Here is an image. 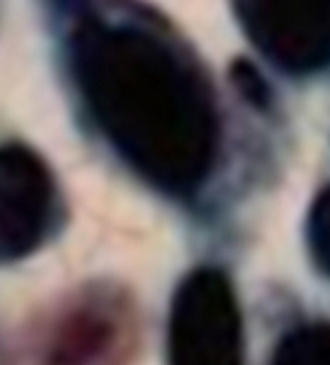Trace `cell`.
<instances>
[{"mask_svg": "<svg viewBox=\"0 0 330 365\" xmlns=\"http://www.w3.org/2000/svg\"><path fill=\"white\" fill-rule=\"evenodd\" d=\"M73 73L101 133L152 185L187 194L207 178L218 113L179 48L133 24L93 20L75 34Z\"/></svg>", "mask_w": 330, "mask_h": 365, "instance_id": "1", "label": "cell"}, {"mask_svg": "<svg viewBox=\"0 0 330 365\" xmlns=\"http://www.w3.org/2000/svg\"><path fill=\"white\" fill-rule=\"evenodd\" d=\"M170 365H242V317L230 279L196 269L179 286L167 328Z\"/></svg>", "mask_w": 330, "mask_h": 365, "instance_id": "2", "label": "cell"}, {"mask_svg": "<svg viewBox=\"0 0 330 365\" xmlns=\"http://www.w3.org/2000/svg\"><path fill=\"white\" fill-rule=\"evenodd\" d=\"M135 346V315L123 295L93 289L66 304L40 336V365H123Z\"/></svg>", "mask_w": 330, "mask_h": 365, "instance_id": "3", "label": "cell"}, {"mask_svg": "<svg viewBox=\"0 0 330 365\" xmlns=\"http://www.w3.org/2000/svg\"><path fill=\"white\" fill-rule=\"evenodd\" d=\"M249 38L293 73L330 64V0H238Z\"/></svg>", "mask_w": 330, "mask_h": 365, "instance_id": "4", "label": "cell"}, {"mask_svg": "<svg viewBox=\"0 0 330 365\" xmlns=\"http://www.w3.org/2000/svg\"><path fill=\"white\" fill-rule=\"evenodd\" d=\"M56 210L53 176L24 145H0V262L36 251Z\"/></svg>", "mask_w": 330, "mask_h": 365, "instance_id": "5", "label": "cell"}, {"mask_svg": "<svg viewBox=\"0 0 330 365\" xmlns=\"http://www.w3.org/2000/svg\"><path fill=\"white\" fill-rule=\"evenodd\" d=\"M273 365H330V326H306L284 336Z\"/></svg>", "mask_w": 330, "mask_h": 365, "instance_id": "6", "label": "cell"}, {"mask_svg": "<svg viewBox=\"0 0 330 365\" xmlns=\"http://www.w3.org/2000/svg\"><path fill=\"white\" fill-rule=\"evenodd\" d=\"M309 247L317 267L330 275V187H326L309 216Z\"/></svg>", "mask_w": 330, "mask_h": 365, "instance_id": "7", "label": "cell"}, {"mask_svg": "<svg viewBox=\"0 0 330 365\" xmlns=\"http://www.w3.org/2000/svg\"><path fill=\"white\" fill-rule=\"evenodd\" d=\"M232 77L236 86L240 88V93L251 99L253 103H258V106H262V103L269 99V88L264 84V80L260 77V73L253 68L249 62H236L234 68H232Z\"/></svg>", "mask_w": 330, "mask_h": 365, "instance_id": "8", "label": "cell"}]
</instances>
